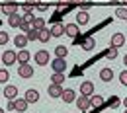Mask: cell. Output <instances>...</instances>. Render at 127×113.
<instances>
[{"instance_id": "6da1fadb", "label": "cell", "mask_w": 127, "mask_h": 113, "mask_svg": "<svg viewBox=\"0 0 127 113\" xmlns=\"http://www.w3.org/2000/svg\"><path fill=\"white\" fill-rule=\"evenodd\" d=\"M33 59H35V63H37L39 66H47L49 63H51V57H49V53L45 51V49H41V51H37Z\"/></svg>"}, {"instance_id": "7a4b0ae2", "label": "cell", "mask_w": 127, "mask_h": 113, "mask_svg": "<svg viewBox=\"0 0 127 113\" xmlns=\"http://www.w3.org/2000/svg\"><path fill=\"white\" fill-rule=\"evenodd\" d=\"M2 63L4 65H16L18 61H16V51H12V49H6L4 53H2Z\"/></svg>"}, {"instance_id": "3957f363", "label": "cell", "mask_w": 127, "mask_h": 113, "mask_svg": "<svg viewBox=\"0 0 127 113\" xmlns=\"http://www.w3.org/2000/svg\"><path fill=\"white\" fill-rule=\"evenodd\" d=\"M0 10H2L6 16H12V14H16V12H18V4L14 2V0H10V2H4V4L0 6Z\"/></svg>"}, {"instance_id": "277c9868", "label": "cell", "mask_w": 127, "mask_h": 113, "mask_svg": "<svg viewBox=\"0 0 127 113\" xmlns=\"http://www.w3.org/2000/svg\"><path fill=\"white\" fill-rule=\"evenodd\" d=\"M104 105H106V101H104L102 96H96V94L90 96V107H94V111H100Z\"/></svg>"}, {"instance_id": "5b68a950", "label": "cell", "mask_w": 127, "mask_h": 113, "mask_svg": "<svg viewBox=\"0 0 127 113\" xmlns=\"http://www.w3.org/2000/svg\"><path fill=\"white\" fill-rule=\"evenodd\" d=\"M18 74H20V78H32L33 76V68H32V65H20L18 66Z\"/></svg>"}, {"instance_id": "8992f818", "label": "cell", "mask_w": 127, "mask_h": 113, "mask_svg": "<svg viewBox=\"0 0 127 113\" xmlns=\"http://www.w3.org/2000/svg\"><path fill=\"white\" fill-rule=\"evenodd\" d=\"M74 101H76V107H78L80 111H86V109L90 107V96H82V94H80Z\"/></svg>"}, {"instance_id": "52a82bcc", "label": "cell", "mask_w": 127, "mask_h": 113, "mask_svg": "<svg viewBox=\"0 0 127 113\" xmlns=\"http://www.w3.org/2000/svg\"><path fill=\"white\" fill-rule=\"evenodd\" d=\"M51 66H53V72H64L66 70V61H64L63 57H57L51 63Z\"/></svg>"}, {"instance_id": "ba28073f", "label": "cell", "mask_w": 127, "mask_h": 113, "mask_svg": "<svg viewBox=\"0 0 127 113\" xmlns=\"http://www.w3.org/2000/svg\"><path fill=\"white\" fill-rule=\"evenodd\" d=\"M80 94H82V96H92V94H94V84L90 80H84L80 84Z\"/></svg>"}, {"instance_id": "9c48e42d", "label": "cell", "mask_w": 127, "mask_h": 113, "mask_svg": "<svg viewBox=\"0 0 127 113\" xmlns=\"http://www.w3.org/2000/svg\"><path fill=\"white\" fill-rule=\"evenodd\" d=\"M78 23H66L64 25V35H68V37H78Z\"/></svg>"}, {"instance_id": "30bf717a", "label": "cell", "mask_w": 127, "mask_h": 113, "mask_svg": "<svg viewBox=\"0 0 127 113\" xmlns=\"http://www.w3.org/2000/svg\"><path fill=\"white\" fill-rule=\"evenodd\" d=\"M80 47L84 49V51H92V49L96 47V41H94V37H90V35L82 37V41H80Z\"/></svg>"}, {"instance_id": "8fae6325", "label": "cell", "mask_w": 127, "mask_h": 113, "mask_svg": "<svg viewBox=\"0 0 127 113\" xmlns=\"http://www.w3.org/2000/svg\"><path fill=\"white\" fill-rule=\"evenodd\" d=\"M30 51H26V49H20L16 53V61L20 63V65H26V63H30Z\"/></svg>"}, {"instance_id": "7c38bea8", "label": "cell", "mask_w": 127, "mask_h": 113, "mask_svg": "<svg viewBox=\"0 0 127 113\" xmlns=\"http://www.w3.org/2000/svg\"><path fill=\"white\" fill-rule=\"evenodd\" d=\"M61 97H63L64 103H72V101L76 99V92H74V90H70V88H66V90H63Z\"/></svg>"}, {"instance_id": "4fadbf2b", "label": "cell", "mask_w": 127, "mask_h": 113, "mask_svg": "<svg viewBox=\"0 0 127 113\" xmlns=\"http://www.w3.org/2000/svg\"><path fill=\"white\" fill-rule=\"evenodd\" d=\"M8 23L12 25V27H20L22 23H24V16H20V14H12V16H8Z\"/></svg>"}, {"instance_id": "5bb4252c", "label": "cell", "mask_w": 127, "mask_h": 113, "mask_svg": "<svg viewBox=\"0 0 127 113\" xmlns=\"http://www.w3.org/2000/svg\"><path fill=\"white\" fill-rule=\"evenodd\" d=\"M111 45H113V47L125 45V35H123V33H113V35H111Z\"/></svg>"}, {"instance_id": "9a60e30c", "label": "cell", "mask_w": 127, "mask_h": 113, "mask_svg": "<svg viewBox=\"0 0 127 113\" xmlns=\"http://www.w3.org/2000/svg\"><path fill=\"white\" fill-rule=\"evenodd\" d=\"M47 92H49V96H51V97H61V94H63V86H59V84H51Z\"/></svg>"}, {"instance_id": "2e32d148", "label": "cell", "mask_w": 127, "mask_h": 113, "mask_svg": "<svg viewBox=\"0 0 127 113\" xmlns=\"http://www.w3.org/2000/svg\"><path fill=\"white\" fill-rule=\"evenodd\" d=\"M51 35H53V37H63V35H64V25H63V23H53Z\"/></svg>"}, {"instance_id": "e0dca14e", "label": "cell", "mask_w": 127, "mask_h": 113, "mask_svg": "<svg viewBox=\"0 0 127 113\" xmlns=\"http://www.w3.org/2000/svg\"><path fill=\"white\" fill-rule=\"evenodd\" d=\"M4 97H8V99H14V97L18 96V88L16 86H6L4 88V94H2Z\"/></svg>"}, {"instance_id": "ac0fdd59", "label": "cell", "mask_w": 127, "mask_h": 113, "mask_svg": "<svg viewBox=\"0 0 127 113\" xmlns=\"http://www.w3.org/2000/svg\"><path fill=\"white\" fill-rule=\"evenodd\" d=\"M26 99H28V103H35V101L39 99V92H37V90H32V88H30V90L26 92Z\"/></svg>"}, {"instance_id": "d6986e66", "label": "cell", "mask_w": 127, "mask_h": 113, "mask_svg": "<svg viewBox=\"0 0 127 113\" xmlns=\"http://www.w3.org/2000/svg\"><path fill=\"white\" fill-rule=\"evenodd\" d=\"M100 78L104 82L113 80V70H111V68H102V70H100Z\"/></svg>"}, {"instance_id": "ffe728a7", "label": "cell", "mask_w": 127, "mask_h": 113, "mask_svg": "<svg viewBox=\"0 0 127 113\" xmlns=\"http://www.w3.org/2000/svg\"><path fill=\"white\" fill-rule=\"evenodd\" d=\"M14 45H16L18 49H24L28 45V37H26V35H16V37H14Z\"/></svg>"}, {"instance_id": "44dd1931", "label": "cell", "mask_w": 127, "mask_h": 113, "mask_svg": "<svg viewBox=\"0 0 127 113\" xmlns=\"http://www.w3.org/2000/svg\"><path fill=\"white\" fill-rule=\"evenodd\" d=\"M28 105H30V103H28V99H26V97H20V99L16 97V111H26V109H28Z\"/></svg>"}, {"instance_id": "7402d4cb", "label": "cell", "mask_w": 127, "mask_h": 113, "mask_svg": "<svg viewBox=\"0 0 127 113\" xmlns=\"http://www.w3.org/2000/svg\"><path fill=\"white\" fill-rule=\"evenodd\" d=\"M51 37H53V35H51V29H47V27H43V29L39 31V41H41V43H47Z\"/></svg>"}, {"instance_id": "603a6c76", "label": "cell", "mask_w": 127, "mask_h": 113, "mask_svg": "<svg viewBox=\"0 0 127 113\" xmlns=\"http://www.w3.org/2000/svg\"><path fill=\"white\" fill-rule=\"evenodd\" d=\"M51 80H53V84H59V86H63V82H64V72H53Z\"/></svg>"}, {"instance_id": "cb8c5ba5", "label": "cell", "mask_w": 127, "mask_h": 113, "mask_svg": "<svg viewBox=\"0 0 127 113\" xmlns=\"http://www.w3.org/2000/svg\"><path fill=\"white\" fill-rule=\"evenodd\" d=\"M32 27L37 29V31H41V29L45 27V20H43V18H35V20L32 22Z\"/></svg>"}, {"instance_id": "d4e9b609", "label": "cell", "mask_w": 127, "mask_h": 113, "mask_svg": "<svg viewBox=\"0 0 127 113\" xmlns=\"http://www.w3.org/2000/svg\"><path fill=\"white\" fill-rule=\"evenodd\" d=\"M115 16L119 18V20H123V22H127V8L125 6H117L115 8Z\"/></svg>"}, {"instance_id": "484cf974", "label": "cell", "mask_w": 127, "mask_h": 113, "mask_svg": "<svg viewBox=\"0 0 127 113\" xmlns=\"http://www.w3.org/2000/svg\"><path fill=\"white\" fill-rule=\"evenodd\" d=\"M76 23H78V25H86V23H88V14L80 10L78 14H76Z\"/></svg>"}, {"instance_id": "4316f807", "label": "cell", "mask_w": 127, "mask_h": 113, "mask_svg": "<svg viewBox=\"0 0 127 113\" xmlns=\"http://www.w3.org/2000/svg\"><path fill=\"white\" fill-rule=\"evenodd\" d=\"M104 57H108V59H111V61H113V59L117 57V47H113V45H111V47H108L106 51H104Z\"/></svg>"}, {"instance_id": "83f0119b", "label": "cell", "mask_w": 127, "mask_h": 113, "mask_svg": "<svg viewBox=\"0 0 127 113\" xmlns=\"http://www.w3.org/2000/svg\"><path fill=\"white\" fill-rule=\"evenodd\" d=\"M26 37H28V41H37V39H39V31H37V29H30V31L26 33Z\"/></svg>"}, {"instance_id": "f1b7e54d", "label": "cell", "mask_w": 127, "mask_h": 113, "mask_svg": "<svg viewBox=\"0 0 127 113\" xmlns=\"http://www.w3.org/2000/svg\"><path fill=\"white\" fill-rule=\"evenodd\" d=\"M66 53H68V49L64 47V45H59V47L55 49V55H57V57H63V59H64V57H66Z\"/></svg>"}, {"instance_id": "f546056e", "label": "cell", "mask_w": 127, "mask_h": 113, "mask_svg": "<svg viewBox=\"0 0 127 113\" xmlns=\"http://www.w3.org/2000/svg\"><path fill=\"white\" fill-rule=\"evenodd\" d=\"M10 78V74H8V70L6 68H0V84H6Z\"/></svg>"}, {"instance_id": "4dcf8cb0", "label": "cell", "mask_w": 127, "mask_h": 113, "mask_svg": "<svg viewBox=\"0 0 127 113\" xmlns=\"http://www.w3.org/2000/svg\"><path fill=\"white\" fill-rule=\"evenodd\" d=\"M119 103H121V101H119V97H110V101H108V105H110V107H113V109H115V107H119Z\"/></svg>"}, {"instance_id": "1f68e13d", "label": "cell", "mask_w": 127, "mask_h": 113, "mask_svg": "<svg viewBox=\"0 0 127 113\" xmlns=\"http://www.w3.org/2000/svg\"><path fill=\"white\" fill-rule=\"evenodd\" d=\"M8 39H10V37H8V33H6V31H0V45H6V43H8Z\"/></svg>"}, {"instance_id": "d6a6232c", "label": "cell", "mask_w": 127, "mask_h": 113, "mask_svg": "<svg viewBox=\"0 0 127 113\" xmlns=\"http://www.w3.org/2000/svg\"><path fill=\"white\" fill-rule=\"evenodd\" d=\"M20 29H22V31H24V33H28V31H30V29H32V23H28V22H24V23L20 25Z\"/></svg>"}, {"instance_id": "836d02e7", "label": "cell", "mask_w": 127, "mask_h": 113, "mask_svg": "<svg viewBox=\"0 0 127 113\" xmlns=\"http://www.w3.org/2000/svg\"><path fill=\"white\" fill-rule=\"evenodd\" d=\"M119 82H121L123 86H127V70H123V72L119 74Z\"/></svg>"}, {"instance_id": "e575fe53", "label": "cell", "mask_w": 127, "mask_h": 113, "mask_svg": "<svg viewBox=\"0 0 127 113\" xmlns=\"http://www.w3.org/2000/svg\"><path fill=\"white\" fill-rule=\"evenodd\" d=\"M41 0H26V6H32V8H37Z\"/></svg>"}, {"instance_id": "d590c367", "label": "cell", "mask_w": 127, "mask_h": 113, "mask_svg": "<svg viewBox=\"0 0 127 113\" xmlns=\"http://www.w3.org/2000/svg\"><path fill=\"white\" fill-rule=\"evenodd\" d=\"M70 4H72V0H59V8H66Z\"/></svg>"}, {"instance_id": "8d00e7d4", "label": "cell", "mask_w": 127, "mask_h": 113, "mask_svg": "<svg viewBox=\"0 0 127 113\" xmlns=\"http://www.w3.org/2000/svg\"><path fill=\"white\" fill-rule=\"evenodd\" d=\"M33 20H35V16H33V14H24V22H28V23H32Z\"/></svg>"}, {"instance_id": "74e56055", "label": "cell", "mask_w": 127, "mask_h": 113, "mask_svg": "<svg viewBox=\"0 0 127 113\" xmlns=\"http://www.w3.org/2000/svg\"><path fill=\"white\" fill-rule=\"evenodd\" d=\"M22 12H24V14H33V8H32V6H26V4H24V6H22Z\"/></svg>"}, {"instance_id": "f35d334b", "label": "cell", "mask_w": 127, "mask_h": 113, "mask_svg": "<svg viewBox=\"0 0 127 113\" xmlns=\"http://www.w3.org/2000/svg\"><path fill=\"white\" fill-rule=\"evenodd\" d=\"M8 111H16V101H14V99L8 101Z\"/></svg>"}, {"instance_id": "ab89813d", "label": "cell", "mask_w": 127, "mask_h": 113, "mask_svg": "<svg viewBox=\"0 0 127 113\" xmlns=\"http://www.w3.org/2000/svg\"><path fill=\"white\" fill-rule=\"evenodd\" d=\"M80 8H82V12H86L88 8H90V2H82V4H78Z\"/></svg>"}, {"instance_id": "60d3db41", "label": "cell", "mask_w": 127, "mask_h": 113, "mask_svg": "<svg viewBox=\"0 0 127 113\" xmlns=\"http://www.w3.org/2000/svg\"><path fill=\"white\" fill-rule=\"evenodd\" d=\"M37 10H41V12H45V10H47V6H45V4H39V6H37Z\"/></svg>"}, {"instance_id": "b9f144b4", "label": "cell", "mask_w": 127, "mask_h": 113, "mask_svg": "<svg viewBox=\"0 0 127 113\" xmlns=\"http://www.w3.org/2000/svg\"><path fill=\"white\" fill-rule=\"evenodd\" d=\"M82 2H86V0H72V4H82Z\"/></svg>"}, {"instance_id": "7bdbcfd3", "label": "cell", "mask_w": 127, "mask_h": 113, "mask_svg": "<svg viewBox=\"0 0 127 113\" xmlns=\"http://www.w3.org/2000/svg\"><path fill=\"white\" fill-rule=\"evenodd\" d=\"M123 65H127V53H125V57H123Z\"/></svg>"}, {"instance_id": "ee69618b", "label": "cell", "mask_w": 127, "mask_h": 113, "mask_svg": "<svg viewBox=\"0 0 127 113\" xmlns=\"http://www.w3.org/2000/svg\"><path fill=\"white\" fill-rule=\"evenodd\" d=\"M123 105H125V107H127V97H125V99H123Z\"/></svg>"}, {"instance_id": "f6af8a7d", "label": "cell", "mask_w": 127, "mask_h": 113, "mask_svg": "<svg viewBox=\"0 0 127 113\" xmlns=\"http://www.w3.org/2000/svg\"><path fill=\"white\" fill-rule=\"evenodd\" d=\"M0 113H4V109H2V107H0Z\"/></svg>"}, {"instance_id": "bcb514c9", "label": "cell", "mask_w": 127, "mask_h": 113, "mask_svg": "<svg viewBox=\"0 0 127 113\" xmlns=\"http://www.w3.org/2000/svg\"><path fill=\"white\" fill-rule=\"evenodd\" d=\"M123 4H125V6H127V0H123Z\"/></svg>"}, {"instance_id": "7dc6e473", "label": "cell", "mask_w": 127, "mask_h": 113, "mask_svg": "<svg viewBox=\"0 0 127 113\" xmlns=\"http://www.w3.org/2000/svg\"><path fill=\"white\" fill-rule=\"evenodd\" d=\"M123 113H127V107H125V111H123Z\"/></svg>"}, {"instance_id": "c3c4849f", "label": "cell", "mask_w": 127, "mask_h": 113, "mask_svg": "<svg viewBox=\"0 0 127 113\" xmlns=\"http://www.w3.org/2000/svg\"><path fill=\"white\" fill-rule=\"evenodd\" d=\"M14 113H22V111H14Z\"/></svg>"}, {"instance_id": "681fc988", "label": "cell", "mask_w": 127, "mask_h": 113, "mask_svg": "<svg viewBox=\"0 0 127 113\" xmlns=\"http://www.w3.org/2000/svg\"><path fill=\"white\" fill-rule=\"evenodd\" d=\"M4 2H10V0H4Z\"/></svg>"}]
</instances>
